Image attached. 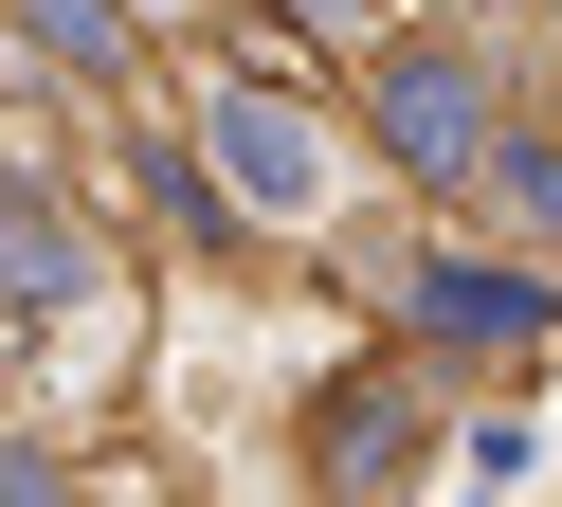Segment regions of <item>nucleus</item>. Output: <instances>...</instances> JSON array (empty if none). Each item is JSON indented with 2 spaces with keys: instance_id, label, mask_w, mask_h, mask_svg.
I'll use <instances>...</instances> for the list:
<instances>
[{
  "instance_id": "nucleus-6",
  "label": "nucleus",
  "mask_w": 562,
  "mask_h": 507,
  "mask_svg": "<svg viewBox=\"0 0 562 507\" xmlns=\"http://www.w3.org/2000/svg\"><path fill=\"white\" fill-rule=\"evenodd\" d=\"M308 19H345V0H308Z\"/></svg>"
},
{
  "instance_id": "nucleus-3",
  "label": "nucleus",
  "mask_w": 562,
  "mask_h": 507,
  "mask_svg": "<svg viewBox=\"0 0 562 507\" xmlns=\"http://www.w3.org/2000/svg\"><path fill=\"white\" fill-rule=\"evenodd\" d=\"M74 272H91V254H74V236H55V217H37V200H0V290H74Z\"/></svg>"
},
{
  "instance_id": "nucleus-4",
  "label": "nucleus",
  "mask_w": 562,
  "mask_h": 507,
  "mask_svg": "<svg viewBox=\"0 0 562 507\" xmlns=\"http://www.w3.org/2000/svg\"><path fill=\"white\" fill-rule=\"evenodd\" d=\"M400 453H417L400 398H345V417H327V471H400Z\"/></svg>"
},
{
  "instance_id": "nucleus-1",
  "label": "nucleus",
  "mask_w": 562,
  "mask_h": 507,
  "mask_svg": "<svg viewBox=\"0 0 562 507\" xmlns=\"http://www.w3.org/2000/svg\"><path fill=\"white\" fill-rule=\"evenodd\" d=\"M200 127H218V164L255 181L272 217H327V145H308V127H291V109H272V91H218V109H200Z\"/></svg>"
},
{
  "instance_id": "nucleus-5",
  "label": "nucleus",
  "mask_w": 562,
  "mask_h": 507,
  "mask_svg": "<svg viewBox=\"0 0 562 507\" xmlns=\"http://www.w3.org/2000/svg\"><path fill=\"white\" fill-rule=\"evenodd\" d=\"M37 36H74V55H110V0H37Z\"/></svg>"
},
{
  "instance_id": "nucleus-2",
  "label": "nucleus",
  "mask_w": 562,
  "mask_h": 507,
  "mask_svg": "<svg viewBox=\"0 0 562 507\" xmlns=\"http://www.w3.org/2000/svg\"><path fill=\"white\" fill-rule=\"evenodd\" d=\"M381 127H400V164H490L472 72H453V55H400V72H381Z\"/></svg>"
}]
</instances>
